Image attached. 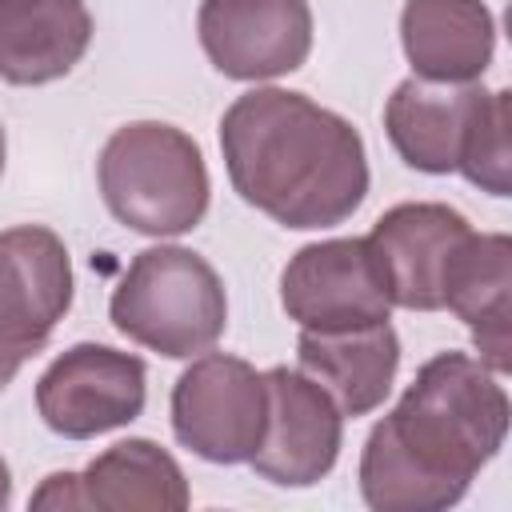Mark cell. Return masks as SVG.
Returning <instances> with one entry per match:
<instances>
[{"instance_id":"cell-19","label":"cell","mask_w":512,"mask_h":512,"mask_svg":"<svg viewBox=\"0 0 512 512\" xmlns=\"http://www.w3.org/2000/svg\"><path fill=\"white\" fill-rule=\"evenodd\" d=\"M32 508H84V488H80V472H52L40 480V488L28 500Z\"/></svg>"},{"instance_id":"cell-9","label":"cell","mask_w":512,"mask_h":512,"mask_svg":"<svg viewBox=\"0 0 512 512\" xmlns=\"http://www.w3.org/2000/svg\"><path fill=\"white\" fill-rule=\"evenodd\" d=\"M196 36L228 80H276L312 52L308 0H200Z\"/></svg>"},{"instance_id":"cell-2","label":"cell","mask_w":512,"mask_h":512,"mask_svg":"<svg viewBox=\"0 0 512 512\" xmlns=\"http://www.w3.org/2000/svg\"><path fill=\"white\" fill-rule=\"evenodd\" d=\"M220 152L240 200L296 232L336 228L368 196L360 132L304 92L236 96L220 116Z\"/></svg>"},{"instance_id":"cell-10","label":"cell","mask_w":512,"mask_h":512,"mask_svg":"<svg viewBox=\"0 0 512 512\" xmlns=\"http://www.w3.org/2000/svg\"><path fill=\"white\" fill-rule=\"evenodd\" d=\"M72 308V260L44 224L0 232V344L36 356Z\"/></svg>"},{"instance_id":"cell-18","label":"cell","mask_w":512,"mask_h":512,"mask_svg":"<svg viewBox=\"0 0 512 512\" xmlns=\"http://www.w3.org/2000/svg\"><path fill=\"white\" fill-rule=\"evenodd\" d=\"M508 120H512V96L508 88H496L484 96L456 172L476 184L488 196H512V148H508Z\"/></svg>"},{"instance_id":"cell-21","label":"cell","mask_w":512,"mask_h":512,"mask_svg":"<svg viewBox=\"0 0 512 512\" xmlns=\"http://www.w3.org/2000/svg\"><path fill=\"white\" fill-rule=\"evenodd\" d=\"M12 504V472H8V460L0 456V512Z\"/></svg>"},{"instance_id":"cell-11","label":"cell","mask_w":512,"mask_h":512,"mask_svg":"<svg viewBox=\"0 0 512 512\" xmlns=\"http://www.w3.org/2000/svg\"><path fill=\"white\" fill-rule=\"evenodd\" d=\"M468 232L472 224L464 212L436 200H408L388 208L364 240L380 264L392 304L408 312H440L448 260L468 240Z\"/></svg>"},{"instance_id":"cell-8","label":"cell","mask_w":512,"mask_h":512,"mask_svg":"<svg viewBox=\"0 0 512 512\" xmlns=\"http://www.w3.org/2000/svg\"><path fill=\"white\" fill-rule=\"evenodd\" d=\"M268 416L260 444L252 452V472L280 488H312L320 484L340 456L344 416L332 396L308 380L300 368H268Z\"/></svg>"},{"instance_id":"cell-7","label":"cell","mask_w":512,"mask_h":512,"mask_svg":"<svg viewBox=\"0 0 512 512\" xmlns=\"http://www.w3.org/2000/svg\"><path fill=\"white\" fill-rule=\"evenodd\" d=\"M280 304L300 328H360L392 316V296L364 236L304 244L280 272Z\"/></svg>"},{"instance_id":"cell-14","label":"cell","mask_w":512,"mask_h":512,"mask_svg":"<svg viewBox=\"0 0 512 512\" xmlns=\"http://www.w3.org/2000/svg\"><path fill=\"white\" fill-rule=\"evenodd\" d=\"M444 308L472 328L476 360L504 376L512 368V240L468 232L444 272Z\"/></svg>"},{"instance_id":"cell-12","label":"cell","mask_w":512,"mask_h":512,"mask_svg":"<svg viewBox=\"0 0 512 512\" xmlns=\"http://www.w3.org/2000/svg\"><path fill=\"white\" fill-rule=\"evenodd\" d=\"M488 88L472 84H440L408 76L384 104V132L396 156L428 176H448L460 164L468 128L484 104Z\"/></svg>"},{"instance_id":"cell-1","label":"cell","mask_w":512,"mask_h":512,"mask_svg":"<svg viewBox=\"0 0 512 512\" xmlns=\"http://www.w3.org/2000/svg\"><path fill=\"white\" fill-rule=\"evenodd\" d=\"M508 392L468 352L420 364L396 408L360 452V496L376 512H440L464 500L476 472L504 448Z\"/></svg>"},{"instance_id":"cell-17","label":"cell","mask_w":512,"mask_h":512,"mask_svg":"<svg viewBox=\"0 0 512 512\" xmlns=\"http://www.w3.org/2000/svg\"><path fill=\"white\" fill-rule=\"evenodd\" d=\"M80 488H84V508H100V512H136V508L180 512L192 500L176 456L144 436H128L104 448L100 456H92L88 468L80 472Z\"/></svg>"},{"instance_id":"cell-13","label":"cell","mask_w":512,"mask_h":512,"mask_svg":"<svg viewBox=\"0 0 512 512\" xmlns=\"http://www.w3.org/2000/svg\"><path fill=\"white\" fill-rule=\"evenodd\" d=\"M296 360L308 380H316L340 416H368L376 412L400 372V336L388 320L360 324V328H300Z\"/></svg>"},{"instance_id":"cell-22","label":"cell","mask_w":512,"mask_h":512,"mask_svg":"<svg viewBox=\"0 0 512 512\" xmlns=\"http://www.w3.org/2000/svg\"><path fill=\"white\" fill-rule=\"evenodd\" d=\"M4 152H8V140H4V124H0V176H4Z\"/></svg>"},{"instance_id":"cell-6","label":"cell","mask_w":512,"mask_h":512,"mask_svg":"<svg viewBox=\"0 0 512 512\" xmlns=\"http://www.w3.org/2000/svg\"><path fill=\"white\" fill-rule=\"evenodd\" d=\"M148 400V368L112 344H72L36 380V412L64 440L128 428Z\"/></svg>"},{"instance_id":"cell-4","label":"cell","mask_w":512,"mask_h":512,"mask_svg":"<svg viewBox=\"0 0 512 512\" xmlns=\"http://www.w3.org/2000/svg\"><path fill=\"white\" fill-rule=\"evenodd\" d=\"M112 328L168 360L212 352L228 328L220 272L192 248L156 244L132 256L108 300Z\"/></svg>"},{"instance_id":"cell-3","label":"cell","mask_w":512,"mask_h":512,"mask_svg":"<svg viewBox=\"0 0 512 512\" xmlns=\"http://www.w3.org/2000/svg\"><path fill=\"white\" fill-rule=\"evenodd\" d=\"M108 212L140 236H184L208 212V164L200 144L164 120L116 128L96 160Z\"/></svg>"},{"instance_id":"cell-15","label":"cell","mask_w":512,"mask_h":512,"mask_svg":"<svg viewBox=\"0 0 512 512\" xmlns=\"http://www.w3.org/2000/svg\"><path fill=\"white\" fill-rule=\"evenodd\" d=\"M400 44L412 76L472 84L496 52V20L484 0H404Z\"/></svg>"},{"instance_id":"cell-20","label":"cell","mask_w":512,"mask_h":512,"mask_svg":"<svg viewBox=\"0 0 512 512\" xmlns=\"http://www.w3.org/2000/svg\"><path fill=\"white\" fill-rule=\"evenodd\" d=\"M20 364H24V356H16V352H8L4 344H0V392L16 380V372H20Z\"/></svg>"},{"instance_id":"cell-5","label":"cell","mask_w":512,"mask_h":512,"mask_svg":"<svg viewBox=\"0 0 512 512\" xmlns=\"http://www.w3.org/2000/svg\"><path fill=\"white\" fill-rule=\"evenodd\" d=\"M268 416L264 372L228 352H200L172 384V432L208 464L252 460Z\"/></svg>"},{"instance_id":"cell-16","label":"cell","mask_w":512,"mask_h":512,"mask_svg":"<svg viewBox=\"0 0 512 512\" xmlns=\"http://www.w3.org/2000/svg\"><path fill=\"white\" fill-rule=\"evenodd\" d=\"M92 44L84 0H0V80L52 84L68 76Z\"/></svg>"}]
</instances>
